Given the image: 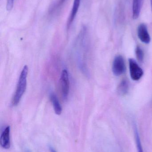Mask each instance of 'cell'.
I'll return each mask as SVG.
<instances>
[{
	"label": "cell",
	"instance_id": "6da1fadb",
	"mask_svg": "<svg viewBox=\"0 0 152 152\" xmlns=\"http://www.w3.org/2000/svg\"><path fill=\"white\" fill-rule=\"evenodd\" d=\"M28 68L25 66L21 73L17 84L16 91L12 100V104L13 106H17L20 102L24 93L26 91L27 86V77Z\"/></svg>",
	"mask_w": 152,
	"mask_h": 152
},
{
	"label": "cell",
	"instance_id": "8992f818",
	"mask_svg": "<svg viewBox=\"0 0 152 152\" xmlns=\"http://www.w3.org/2000/svg\"><path fill=\"white\" fill-rule=\"evenodd\" d=\"M10 127H6L2 131L0 137V144L4 149H9L10 146Z\"/></svg>",
	"mask_w": 152,
	"mask_h": 152
},
{
	"label": "cell",
	"instance_id": "30bf717a",
	"mask_svg": "<svg viewBox=\"0 0 152 152\" xmlns=\"http://www.w3.org/2000/svg\"><path fill=\"white\" fill-rule=\"evenodd\" d=\"M129 90V84L127 80H122L118 86V94L120 95L123 96L126 95Z\"/></svg>",
	"mask_w": 152,
	"mask_h": 152
},
{
	"label": "cell",
	"instance_id": "9c48e42d",
	"mask_svg": "<svg viewBox=\"0 0 152 152\" xmlns=\"http://www.w3.org/2000/svg\"><path fill=\"white\" fill-rule=\"evenodd\" d=\"M50 99L52 104L54 112L57 115H60L62 112V108L59 102V99L54 94H51L50 95Z\"/></svg>",
	"mask_w": 152,
	"mask_h": 152
},
{
	"label": "cell",
	"instance_id": "7c38bea8",
	"mask_svg": "<svg viewBox=\"0 0 152 152\" xmlns=\"http://www.w3.org/2000/svg\"><path fill=\"white\" fill-rule=\"evenodd\" d=\"M136 54L138 60L140 62H142L144 58V53L142 49L140 46H138L137 47L136 50Z\"/></svg>",
	"mask_w": 152,
	"mask_h": 152
},
{
	"label": "cell",
	"instance_id": "4fadbf2b",
	"mask_svg": "<svg viewBox=\"0 0 152 152\" xmlns=\"http://www.w3.org/2000/svg\"><path fill=\"white\" fill-rule=\"evenodd\" d=\"M14 0H7L6 9L7 10L10 11L12 9L14 4Z\"/></svg>",
	"mask_w": 152,
	"mask_h": 152
},
{
	"label": "cell",
	"instance_id": "2e32d148",
	"mask_svg": "<svg viewBox=\"0 0 152 152\" xmlns=\"http://www.w3.org/2000/svg\"><path fill=\"white\" fill-rule=\"evenodd\" d=\"M151 10L152 11V0H151Z\"/></svg>",
	"mask_w": 152,
	"mask_h": 152
},
{
	"label": "cell",
	"instance_id": "ba28073f",
	"mask_svg": "<svg viewBox=\"0 0 152 152\" xmlns=\"http://www.w3.org/2000/svg\"><path fill=\"white\" fill-rule=\"evenodd\" d=\"M144 0H133L132 13L134 19H137L140 16Z\"/></svg>",
	"mask_w": 152,
	"mask_h": 152
},
{
	"label": "cell",
	"instance_id": "9a60e30c",
	"mask_svg": "<svg viewBox=\"0 0 152 152\" xmlns=\"http://www.w3.org/2000/svg\"><path fill=\"white\" fill-rule=\"evenodd\" d=\"M50 150L51 152H57L53 147H51V146L50 147Z\"/></svg>",
	"mask_w": 152,
	"mask_h": 152
},
{
	"label": "cell",
	"instance_id": "52a82bcc",
	"mask_svg": "<svg viewBox=\"0 0 152 152\" xmlns=\"http://www.w3.org/2000/svg\"><path fill=\"white\" fill-rule=\"evenodd\" d=\"M80 2H81V0H74L72 10H71L70 15L68 20V23H67L68 29H69L74 19L76 18L77 13L78 12L79 6H80Z\"/></svg>",
	"mask_w": 152,
	"mask_h": 152
},
{
	"label": "cell",
	"instance_id": "7a4b0ae2",
	"mask_svg": "<svg viewBox=\"0 0 152 152\" xmlns=\"http://www.w3.org/2000/svg\"><path fill=\"white\" fill-rule=\"evenodd\" d=\"M126 67L124 58L121 55L115 57L112 63V71L115 76L123 75L126 71Z\"/></svg>",
	"mask_w": 152,
	"mask_h": 152
},
{
	"label": "cell",
	"instance_id": "5bb4252c",
	"mask_svg": "<svg viewBox=\"0 0 152 152\" xmlns=\"http://www.w3.org/2000/svg\"><path fill=\"white\" fill-rule=\"evenodd\" d=\"M66 0H58V2L55 4V8H59L60 6H61L63 4V3Z\"/></svg>",
	"mask_w": 152,
	"mask_h": 152
},
{
	"label": "cell",
	"instance_id": "5b68a950",
	"mask_svg": "<svg viewBox=\"0 0 152 152\" xmlns=\"http://www.w3.org/2000/svg\"><path fill=\"white\" fill-rule=\"evenodd\" d=\"M137 35L139 39L144 43L149 44L151 42V37L147 26L143 23L140 24L137 28Z\"/></svg>",
	"mask_w": 152,
	"mask_h": 152
},
{
	"label": "cell",
	"instance_id": "8fae6325",
	"mask_svg": "<svg viewBox=\"0 0 152 152\" xmlns=\"http://www.w3.org/2000/svg\"><path fill=\"white\" fill-rule=\"evenodd\" d=\"M134 133L136 142L137 147V150H138V152H144L142 146L141 139H140L139 133H138L136 126H135L134 127Z\"/></svg>",
	"mask_w": 152,
	"mask_h": 152
},
{
	"label": "cell",
	"instance_id": "277c9868",
	"mask_svg": "<svg viewBox=\"0 0 152 152\" xmlns=\"http://www.w3.org/2000/svg\"><path fill=\"white\" fill-rule=\"evenodd\" d=\"M61 87L62 96L66 100L68 96L70 89V81L68 73L66 69L62 70L60 79Z\"/></svg>",
	"mask_w": 152,
	"mask_h": 152
},
{
	"label": "cell",
	"instance_id": "3957f363",
	"mask_svg": "<svg viewBox=\"0 0 152 152\" xmlns=\"http://www.w3.org/2000/svg\"><path fill=\"white\" fill-rule=\"evenodd\" d=\"M129 62L131 78L136 81L139 80L143 75L144 72L142 69L134 59H129Z\"/></svg>",
	"mask_w": 152,
	"mask_h": 152
}]
</instances>
